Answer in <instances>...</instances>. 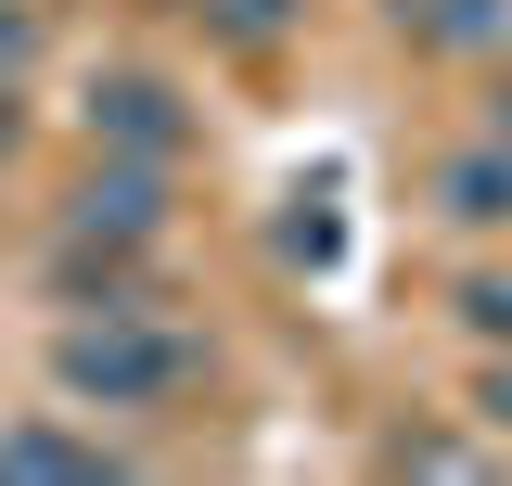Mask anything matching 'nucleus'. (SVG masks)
<instances>
[{
  "instance_id": "obj_1",
  "label": "nucleus",
  "mask_w": 512,
  "mask_h": 486,
  "mask_svg": "<svg viewBox=\"0 0 512 486\" xmlns=\"http://www.w3.org/2000/svg\"><path fill=\"white\" fill-rule=\"evenodd\" d=\"M52 384L77 410H154L192 384V333H167L154 307H77L52 333Z\"/></svg>"
},
{
  "instance_id": "obj_2",
  "label": "nucleus",
  "mask_w": 512,
  "mask_h": 486,
  "mask_svg": "<svg viewBox=\"0 0 512 486\" xmlns=\"http://www.w3.org/2000/svg\"><path fill=\"white\" fill-rule=\"evenodd\" d=\"M167 231V167H154V154H103V167H90V180L64 192V243H154Z\"/></svg>"
},
{
  "instance_id": "obj_3",
  "label": "nucleus",
  "mask_w": 512,
  "mask_h": 486,
  "mask_svg": "<svg viewBox=\"0 0 512 486\" xmlns=\"http://www.w3.org/2000/svg\"><path fill=\"white\" fill-rule=\"evenodd\" d=\"M180 141H192V116H180L167 77H103V90H90V154H154V167H180Z\"/></svg>"
},
{
  "instance_id": "obj_4",
  "label": "nucleus",
  "mask_w": 512,
  "mask_h": 486,
  "mask_svg": "<svg viewBox=\"0 0 512 486\" xmlns=\"http://www.w3.org/2000/svg\"><path fill=\"white\" fill-rule=\"evenodd\" d=\"M436 218H461V231H512V128L436 167Z\"/></svg>"
},
{
  "instance_id": "obj_5",
  "label": "nucleus",
  "mask_w": 512,
  "mask_h": 486,
  "mask_svg": "<svg viewBox=\"0 0 512 486\" xmlns=\"http://www.w3.org/2000/svg\"><path fill=\"white\" fill-rule=\"evenodd\" d=\"M0 474H13V486H103L116 461H103L90 435H64V423H13V435H0Z\"/></svg>"
},
{
  "instance_id": "obj_6",
  "label": "nucleus",
  "mask_w": 512,
  "mask_h": 486,
  "mask_svg": "<svg viewBox=\"0 0 512 486\" xmlns=\"http://www.w3.org/2000/svg\"><path fill=\"white\" fill-rule=\"evenodd\" d=\"M500 26H512V0H436L423 13V39H448V52H487Z\"/></svg>"
},
{
  "instance_id": "obj_7",
  "label": "nucleus",
  "mask_w": 512,
  "mask_h": 486,
  "mask_svg": "<svg viewBox=\"0 0 512 486\" xmlns=\"http://www.w3.org/2000/svg\"><path fill=\"white\" fill-rule=\"evenodd\" d=\"M0 77H13V90L39 77V0H0Z\"/></svg>"
},
{
  "instance_id": "obj_8",
  "label": "nucleus",
  "mask_w": 512,
  "mask_h": 486,
  "mask_svg": "<svg viewBox=\"0 0 512 486\" xmlns=\"http://www.w3.org/2000/svg\"><path fill=\"white\" fill-rule=\"evenodd\" d=\"M384 461H397V474H474V448H448V435H397Z\"/></svg>"
},
{
  "instance_id": "obj_9",
  "label": "nucleus",
  "mask_w": 512,
  "mask_h": 486,
  "mask_svg": "<svg viewBox=\"0 0 512 486\" xmlns=\"http://www.w3.org/2000/svg\"><path fill=\"white\" fill-rule=\"evenodd\" d=\"M461 320L474 333H512V282H461Z\"/></svg>"
},
{
  "instance_id": "obj_10",
  "label": "nucleus",
  "mask_w": 512,
  "mask_h": 486,
  "mask_svg": "<svg viewBox=\"0 0 512 486\" xmlns=\"http://www.w3.org/2000/svg\"><path fill=\"white\" fill-rule=\"evenodd\" d=\"M282 13H295V0H218V26H231V39H269Z\"/></svg>"
},
{
  "instance_id": "obj_11",
  "label": "nucleus",
  "mask_w": 512,
  "mask_h": 486,
  "mask_svg": "<svg viewBox=\"0 0 512 486\" xmlns=\"http://www.w3.org/2000/svg\"><path fill=\"white\" fill-rule=\"evenodd\" d=\"M13 141H26V103H13V77H0V154H13Z\"/></svg>"
},
{
  "instance_id": "obj_12",
  "label": "nucleus",
  "mask_w": 512,
  "mask_h": 486,
  "mask_svg": "<svg viewBox=\"0 0 512 486\" xmlns=\"http://www.w3.org/2000/svg\"><path fill=\"white\" fill-rule=\"evenodd\" d=\"M487 423H500V435H512V371H487Z\"/></svg>"
}]
</instances>
